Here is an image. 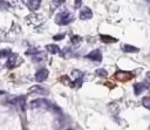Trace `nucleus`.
<instances>
[{
    "instance_id": "1",
    "label": "nucleus",
    "mask_w": 150,
    "mask_h": 130,
    "mask_svg": "<svg viewBox=\"0 0 150 130\" xmlns=\"http://www.w3.org/2000/svg\"><path fill=\"white\" fill-rule=\"evenodd\" d=\"M73 20H74V15L68 11H62V12L57 13L55 16V22L60 26L69 25L70 22H73Z\"/></svg>"
},
{
    "instance_id": "2",
    "label": "nucleus",
    "mask_w": 150,
    "mask_h": 130,
    "mask_svg": "<svg viewBox=\"0 0 150 130\" xmlns=\"http://www.w3.org/2000/svg\"><path fill=\"white\" fill-rule=\"evenodd\" d=\"M50 107H52L50 102H48L45 98H35L30 102L32 109H49Z\"/></svg>"
},
{
    "instance_id": "3",
    "label": "nucleus",
    "mask_w": 150,
    "mask_h": 130,
    "mask_svg": "<svg viewBox=\"0 0 150 130\" xmlns=\"http://www.w3.org/2000/svg\"><path fill=\"white\" fill-rule=\"evenodd\" d=\"M48 75H49V71H48L46 68H41L40 70L36 71V74H35V80H36L38 82H43V81L47 80Z\"/></svg>"
},
{
    "instance_id": "4",
    "label": "nucleus",
    "mask_w": 150,
    "mask_h": 130,
    "mask_svg": "<svg viewBox=\"0 0 150 130\" xmlns=\"http://www.w3.org/2000/svg\"><path fill=\"white\" fill-rule=\"evenodd\" d=\"M86 57L89 59V60L100 62V61L102 60V54H101V52H100L98 49H95V50H91L90 53H88V54L86 55Z\"/></svg>"
},
{
    "instance_id": "5",
    "label": "nucleus",
    "mask_w": 150,
    "mask_h": 130,
    "mask_svg": "<svg viewBox=\"0 0 150 130\" xmlns=\"http://www.w3.org/2000/svg\"><path fill=\"white\" fill-rule=\"evenodd\" d=\"M93 18V12L89 7H83L80 11V19L81 20H89Z\"/></svg>"
},
{
    "instance_id": "6",
    "label": "nucleus",
    "mask_w": 150,
    "mask_h": 130,
    "mask_svg": "<svg viewBox=\"0 0 150 130\" xmlns=\"http://www.w3.org/2000/svg\"><path fill=\"white\" fill-rule=\"evenodd\" d=\"M16 63H18V54H11V55L8 56L7 62H6L7 68L12 69V68H14V67L16 66Z\"/></svg>"
},
{
    "instance_id": "7",
    "label": "nucleus",
    "mask_w": 150,
    "mask_h": 130,
    "mask_svg": "<svg viewBox=\"0 0 150 130\" xmlns=\"http://www.w3.org/2000/svg\"><path fill=\"white\" fill-rule=\"evenodd\" d=\"M115 76L120 81H128V80H130L132 77V74L129 73V71H117L115 74Z\"/></svg>"
},
{
    "instance_id": "8",
    "label": "nucleus",
    "mask_w": 150,
    "mask_h": 130,
    "mask_svg": "<svg viewBox=\"0 0 150 130\" xmlns=\"http://www.w3.org/2000/svg\"><path fill=\"white\" fill-rule=\"evenodd\" d=\"M26 4H27V7L29 8V11L35 12L39 9V7L41 5V0H27Z\"/></svg>"
},
{
    "instance_id": "9",
    "label": "nucleus",
    "mask_w": 150,
    "mask_h": 130,
    "mask_svg": "<svg viewBox=\"0 0 150 130\" xmlns=\"http://www.w3.org/2000/svg\"><path fill=\"white\" fill-rule=\"evenodd\" d=\"M46 49H47V52H49L50 54H59V53H61L60 47H59L57 45H53V43L47 45V46H46Z\"/></svg>"
},
{
    "instance_id": "10",
    "label": "nucleus",
    "mask_w": 150,
    "mask_h": 130,
    "mask_svg": "<svg viewBox=\"0 0 150 130\" xmlns=\"http://www.w3.org/2000/svg\"><path fill=\"white\" fill-rule=\"evenodd\" d=\"M122 49L127 53H138L139 52V48H137L135 46H131V45H124L122 47Z\"/></svg>"
},
{
    "instance_id": "11",
    "label": "nucleus",
    "mask_w": 150,
    "mask_h": 130,
    "mask_svg": "<svg viewBox=\"0 0 150 130\" xmlns=\"http://www.w3.org/2000/svg\"><path fill=\"white\" fill-rule=\"evenodd\" d=\"M100 39L102 42H107V43H114L117 42V39L110 36V35H100Z\"/></svg>"
},
{
    "instance_id": "12",
    "label": "nucleus",
    "mask_w": 150,
    "mask_h": 130,
    "mask_svg": "<svg viewBox=\"0 0 150 130\" xmlns=\"http://www.w3.org/2000/svg\"><path fill=\"white\" fill-rule=\"evenodd\" d=\"M143 90H144V84H143V83H135V84H134L135 95H139Z\"/></svg>"
},
{
    "instance_id": "13",
    "label": "nucleus",
    "mask_w": 150,
    "mask_h": 130,
    "mask_svg": "<svg viewBox=\"0 0 150 130\" xmlns=\"http://www.w3.org/2000/svg\"><path fill=\"white\" fill-rule=\"evenodd\" d=\"M16 104L20 105L21 110H25V108H26V96H19L16 98Z\"/></svg>"
},
{
    "instance_id": "14",
    "label": "nucleus",
    "mask_w": 150,
    "mask_h": 130,
    "mask_svg": "<svg viewBox=\"0 0 150 130\" xmlns=\"http://www.w3.org/2000/svg\"><path fill=\"white\" fill-rule=\"evenodd\" d=\"M63 2H64V0H53V1H52V5H50V8H52V9H56V8H59Z\"/></svg>"
},
{
    "instance_id": "15",
    "label": "nucleus",
    "mask_w": 150,
    "mask_h": 130,
    "mask_svg": "<svg viewBox=\"0 0 150 130\" xmlns=\"http://www.w3.org/2000/svg\"><path fill=\"white\" fill-rule=\"evenodd\" d=\"M32 57H33V61H35V62H36V61H42V60L45 59V54H42V53L39 52V53H36L35 55H33Z\"/></svg>"
},
{
    "instance_id": "16",
    "label": "nucleus",
    "mask_w": 150,
    "mask_h": 130,
    "mask_svg": "<svg viewBox=\"0 0 150 130\" xmlns=\"http://www.w3.org/2000/svg\"><path fill=\"white\" fill-rule=\"evenodd\" d=\"M98 76H101V77H105V76H108V71L105 70V69H103V68H98V69H96V71H95Z\"/></svg>"
},
{
    "instance_id": "17",
    "label": "nucleus",
    "mask_w": 150,
    "mask_h": 130,
    "mask_svg": "<svg viewBox=\"0 0 150 130\" xmlns=\"http://www.w3.org/2000/svg\"><path fill=\"white\" fill-rule=\"evenodd\" d=\"M9 55H11V50H9V49H1V50H0V59L8 57Z\"/></svg>"
},
{
    "instance_id": "18",
    "label": "nucleus",
    "mask_w": 150,
    "mask_h": 130,
    "mask_svg": "<svg viewBox=\"0 0 150 130\" xmlns=\"http://www.w3.org/2000/svg\"><path fill=\"white\" fill-rule=\"evenodd\" d=\"M142 104H143V107H145L146 109L150 110V97H143L142 98Z\"/></svg>"
},
{
    "instance_id": "19",
    "label": "nucleus",
    "mask_w": 150,
    "mask_h": 130,
    "mask_svg": "<svg viewBox=\"0 0 150 130\" xmlns=\"http://www.w3.org/2000/svg\"><path fill=\"white\" fill-rule=\"evenodd\" d=\"M81 41H82V37L81 36H79V35H73L71 36V43H74V45H77Z\"/></svg>"
},
{
    "instance_id": "20",
    "label": "nucleus",
    "mask_w": 150,
    "mask_h": 130,
    "mask_svg": "<svg viewBox=\"0 0 150 130\" xmlns=\"http://www.w3.org/2000/svg\"><path fill=\"white\" fill-rule=\"evenodd\" d=\"M29 91H36V93H45V89H42L40 85H33L29 88Z\"/></svg>"
},
{
    "instance_id": "21",
    "label": "nucleus",
    "mask_w": 150,
    "mask_h": 130,
    "mask_svg": "<svg viewBox=\"0 0 150 130\" xmlns=\"http://www.w3.org/2000/svg\"><path fill=\"white\" fill-rule=\"evenodd\" d=\"M36 53H39V50H38L36 48H30V49H28V50L26 52V54H27V55H32V56H33V55H35Z\"/></svg>"
},
{
    "instance_id": "22",
    "label": "nucleus",
    "mask_w": 150,
    "mask_h": 130,
    "mask_svg": "<svg viewBox=\"0 0 150 130\" xmlns=\"http://www.w3.org/2000/svg\"><path fill=\"white\" fill-rule=\"evenodd\" d=\"M73 75H74L75 78H80V77L82 76V73L79 71V70H73Z\"/></svg>"
},
{
    "instance_id": "23",
    "label": "nucleus",
    "mask_w": 150,
    "mask_h": 130,
    "mask_svg": "<svg viewBox=\"0 0 150 130\" xmlns=\"http://www.w3.org/2000/svg\"><path fill=\"white\" fill-rule=\"evenodd\" d=\"M82 5V0H74V7L75 8H80Z\"/></svg>"
},
{
    "instance_id": "24",
    "label": "nucleus",
    "mask_w": 150,
    "mask_h": 130,
    "mask_svg": "<svg viewBox=\"0 0 150 130\" xmlns=\"http://www.w3.org/2000/svg\"><path fill=\"white\" fill-rule=\"evenodd\" d=\"M63 37H64V35H63V34H57V35H54V37H53V39L59 41V40H62Z\"/></svg>"
},
{
    "instance_id": "25",
    "label": "nucleus",
    "mask_w": 150,
    "mask_h": 130,
    "mask_svg": "<svg viewBox=\"0 0 150 130\" xmlns=\"http://www.w3.org/2000/svg\"><path fill=\"white\" fill-rule=\"evenodd\" d=\"M146 76H148V77L150 78V71H148V74H146Z\"/></svg>"
},
{
    "instance_id": "26",
    "label": "nucleus",
    "mask_w": 150,
    "mask_h": 130,
    "mask_svg": "<svg viewBox=\"0 0 150 130\" xmlns=\"http://www.w3.org/2000/svg\"><path fill=\"white\" fill-rule=\"evenodd\" d=\"M146 1H148V2H150V0H146Z\"/></svg>"
},
{
    "instance_id": "27",
    "label": "nucleus",
    "mask_w": 150,
    "mask_h": 130,
    "mask_svg": "<svg viewBox=\"0 0 150 130\" xmlns=\"http://www.w3.org/2000/svg\"><path fill=\"white\" fill-rule=\"evenodd\" d=\"M149 130H150V128H149Z\"/></svg>"
}]
</instances>
